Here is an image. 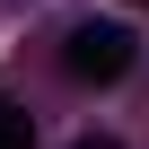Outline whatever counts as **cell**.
<instances>
[{
    "label": "cell",
    "mask_w": 149,
    "mask_h": 149,
    "mask_svg": "<svg viewBox=\"0 0 149 149\" xmlns=\"http://www.w3.org/2000/svg\"><path fill=\"white\" fill-rule=\"evenodd\" d=\"M132 53H140V35H132V26H114V18H79V26L61 35V70H70V79H97V88H114V79H123Z\"/></svg>",
    "instance_id": "obj_1"
},
{
    "label": "cell",
    "mask_w": 149,
    "mask_h": 149,
    "mask_svg": "<svg viewBox=\"0 0 149 149\" xmlns=\"http://www.w3.org/2000/svg\"><path fill=\"white\" fill-rule=\"evenodd\" d=\"M0 149H35V114L18 97H0Z\"/></svg>",
    "instance_id": "obj_2"
},
{
    "label": "cell",
    "mask_w": 149,
    "mask_h": 149,
    "mask_svg": "<svg viewBox=\"0 0 149 149\" xmlns=\"http://www.w3.org/2000/svg\"><path fill=\"white\" fill-rule=\"evenodd\" d=\"M70 149H114V140H105V132H88V140H70Z\"/></svg>",
    "instance_id": "obj_3"
}]
</instances>
